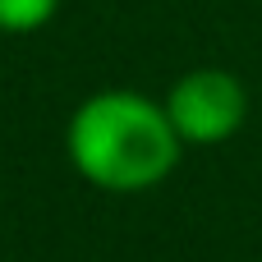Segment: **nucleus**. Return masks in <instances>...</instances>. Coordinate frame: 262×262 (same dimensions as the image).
<instances>
[{
  "label": "nucleus",
  "instance_id": "1",
  "mask_svg": "<svg viewBox=\"0 0 262 262\" xmlns=\"http://www.w3.org/2000/svg\"><path fill=\"white\" fill-rule=\"evenodd\" d=\"M64 147L88 184L106 193H143L175 170L184 143L166 106H157L152 97L97 92L74 111L64 129Z\"/></svg>",
  "mask_w": 262,
  "mask_h": 262
},
{
  "label": "nucleus",
  "instance_id": "2",
  "mask_svg": "<svg viewBox=\"0 0 262 262\" xmlns=\"http://www.w3.org/2000/svg\"><path fill=\"white\" fill-rule=\"evenodd\" d=\"M166 115L180 134V143H226L230 134L244 129L249 120V92L230 69H189L175 78V88L166 92Z\"/></svg>",
  "mask_w": 262,
  "mask_h": 262
},
{
  "label": "nucleus",
  "instance_id": "3",
  "mask_svg": "<svg viewBox=\"0 0 262 262\" xmlns=\"http://www.w3.org/2000/svg\"><path fill=\"white\" fill-rule=\"evenodd\" d=\"M60 0H0V32H32L51 23Z\"/></svg>",
  "mask_w": 262,
  "mask_h": 262
}]
</instances>
